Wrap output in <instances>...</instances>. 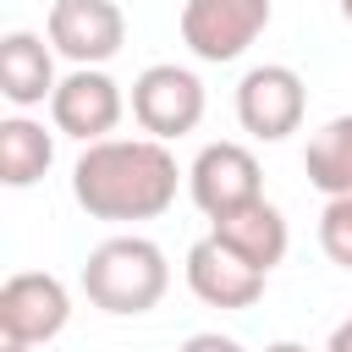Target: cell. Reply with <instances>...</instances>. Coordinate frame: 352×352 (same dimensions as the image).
Returning a JSON list of instances; mask_svg holds the SVG:
<instances>
[{"instance_id":"6da1fadb","label":"cell","mask_w":352,"mask_h":352,"mask_svg":"<svg viewBox=\"0 0 352 352\" xmlns=\"http://www.w3.org/2000/svg\"><path fill=\"white\" fill-rule=\"evenodd\" d=\"M176 154L160 138H104L88 143L72 165V198L94 220H160L176 204Z\"/></svg>"},{"instance_id":"5bb4252c","label":"cell","mask_w":352,"mask_h":352,"mask_svg":"<svg viewBox=\"0 0 352 352\" xmlns=\"http://www.w3.org/2000/svg\"><path fill=\"white\" fill-rule=\"evenodd\" d=\"M302 170H308V182H314L324 198H346V192H352V110L330 116V121L308 138Z\"/></svg>"},{"instance_id":"7a4b0ae2","label":"cell","mask_w":352,"mask_h":352,"mask_svg":"<svg viewBox=\"0 0 352 352\" xmlns=\"http://www.w3.org/2000/svg\"><path fill=\"white\" fill-rule=\"evenodd\" d=\"M170 286V264H165V248L138 236V231H121V236H104L88 264H82V292L94 308L116 314V319H132V314H148L160 308Z\"/></svg>"},{"instance_id":"8fae6325","label":"cell","mask_w":352,"mask_h":352,"mask_svg":"<svg viewBox=\"0 0 352 352\" xmlns=\"http://www.w3.org/2000/svg\"><path fill=\"white\" fill-rule=\"evenodd\" d=\"M55 88H60V77H55V44H50V33L11 28L0 38V94H6V104L16 116L38 110V104L55 99Z\"/></svg>"},{"instance_id":"d6986e66","label":"cell","mask_w":352,"mask_h":352,"mask_svg":"<svg viewBox=\"0 0 352 352\" xmlns=\"http://www.w3.org/2000/svg\"><path fill=\"white\" fill-rule=\"evenodd\" d=\"M341 16H346V22H352V0H341Z\"/></svg>"},{"instance_id":"3957f363","label":"cell","mask_w":352,"mask_h":352,"mask_svg":"<svg viewBox=\"0 0 352 352\" xmlns=\"http://www.w3.org/2000/svg\"><path fill=\"white\" fill-rule=\"evenodd\" d=\"M72 319V292L50 270H16L0 286V352H28L55 341Z\"/></svg>"},{"instance_id":"2e32d148","label":"cell","mask_w":352,"mask_h":352,"mask_svg":"<svg viewBox=\"0 0 352 352\" xmlns=\"http://www.w3.org/2000/svg\"><path fill=\"white\" fill-rule=\"evenodd\" d=\"M176 352H248L236 336H220V330H198V336H187Z\"/></svg>"},{"instance_id":"ac0fdd59","label":"cell","mask_w":352,"mask_h":352,"mask_svg":"<svg viewBox=\"0 0 352 352\" xmlns=\"http://www.w3.org/2000/svg\"><path fill=\"white\" fill-rule=\"evenodd\" d=\"M264 352H314V346H302V341H270Z\"/></svg>"},{"instance_id":"ba28073f","label":"cell","mask_w":352,"mask_h":352,"mask_svg":"<svg viewBox=\"0 0 352 352\" xmlns=\"http://www.w3.org/2000/svg\"><path fill=\"white\" fill-rule=\"evenodd\" d=\"M187 192L209 220H220V214L264 198V170H258L248 143H231V138L226 143H204L192 154V165H187Z\"/></svg>"},{"instance_id":"e0dca14e","label":"cell","mask_w":352,"mask_h":352,"mask_svg":"<svg viewBox=\"0 0 352 352\" xmlns=\"http://www.w3.org/2000/svg\"><path fill=\"white\" fill-rule=\"evenodd\" d=\"M324 352H352V314L330 330V341H324Z\"/></svg>"},{"instance_id":"277c9868","label":"cell","mask_w":352,"mask_h":352,"mask_svg":"<svg viewBox=\"0 0 352 352\" xmlns=\"http://www.w3.org/2000/svg\"><path fill=\"white\" fill-rule=\"evenodd\" d=\"M132 121L143 126V138H160V143H170V138H187V132H198V121H204V82H198V72H187V66H176V60H154V66H143L138 77H132Z\"/></svg>"},{"instance_id":"7c38bea8","label":"cell","mask_w":352,"mask_h":352,"mask_svg":"<svg viewBox=\"0 0 352 352\" xmlns=\"http://www.w3.org/2000/svg\"><path fill=\"white\" fill-rule=\"evenodd\" d=\"M209 236H214V242H226L236 258H248V264H253V270H264V275H270V270L286 258V248H292L286 214H280L270 198L242 204V209H231V214L209 220Z\"/></svg>"},{"instance_id":"8992f818","label":"cell","mask_w":352,"mask_h":352,"mask_svg":"<svg viewBox=\"0 0 352 352\" xmlns=\"http://www.w3.org/2000/svg\"><path fill=\"white\" fill-rule=\"evenodd\" d=\"M121 116H126V94H121V82H116L104 66H72V72L60 77L55 99H50L55 132L77 138L82 148H88V143H104V138L121 126Z\"/></svg>"},{"instance_id":"52a82bcc","label":"cell","mask_w":352,"mask_h":352,"mask_svg":"<svg viewBox=\"0 0 352 352\" xmlns=\"http://www.w3.org/2000/svg\"><path fill=\"white\" fill-rule=\"evenodd\" d=\"M264 28H270V0H187L182 6V44L209 66L248 55V44Z\"/></svg>"},{"instance_id":"30bf717a","label":"cell","mask_w":352,"mask_h":352,"mask_svg":"<svg viewBox=\"0 0 352 352\" xmlns=\"http://www.w3.org/2000/svg\"><path fill=\"white\" fill-rule=\"evenodd\" d=\"M187 292L198 297V302H209V308H253L258 297H264V270H253L248 258H236L226 242H214V236H198L192 248H187Z\"/></svg>"},{"instance_id":"4fadbf2b","label":"cell","mask_w":352,"mask_h":352,"mask_svg":"<svg viewBox=\"0 0 352 352\" xmlns=\"http://www.w3.org/2000/svg\"><path fill=\"white\" fill-rule=\"evenodd\" d=\"M55 165V132L33 116H6L0 121V182L6 187H33Z\"/></svg>"},{"instance_id":"5b68a950","label":"cell","mask_w":352,"mask_h":352,"mask_svg":"<svg viewBox=\"0 0 352 352\" xmlns=\"http://www.w3.org/2000/svg\"><path fill=\"white\" fill-rule=\"evenodd\" d=\"M302 116H308V82L292 66L264 60V66L242 72V82H236V121H242L248 138L280 143V138H292L302 126Z\"/></svg>"},{"instance_id":"9a60e30c","label":"cell","mask_w":352,"mask_h":352,"mask_svg":"<svg viewBox=\"0 0 352 352\" xmlns=\"http://www.w3.org/2000/svg\"><path fill=\"white\" fill-rule=\"evenodd\" d=\"M319 248H324L330 264L352 270V192L346 198H324V209H319Z\"/></svg>"},{"instance_id":"9c48e42d","label":"cell","mask_w":352,"mask_h":352,"mask_svg":"<svg viewBox=\"0 0 352 352\" xmlns=\"http://www.w3.org/2000/svg\"><path fill=\"white\" fill-rule=\"evenodd\" d=\"M44 33L55 55H66L72 66H104L126 44V16L116 0H55L44 16Z\"/></svg>"}]
</instances>
